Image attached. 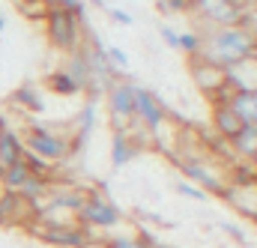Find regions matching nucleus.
Instances as JSON below:
<instances>
[{"mask_svg":"<svg viewBox=\"0 0 257 248\" xmlns=\"http://www.w3.org/2000/svg\"><path fill=\"white\" fill-rule=\"evenodd\" d=\"M206 63L218 66V69H230L233 63L257 57V30L254 27H209L206 33H200V54Z\"/></svg>","mask_w":257,"mask_h":248,"instance_id":"1","label":"nucleus"},{"mask_svg":"<svg viewBox=\"0 0 257 248\" xmlns=\"http://www.w3.org/2000/svg\"><path fill=\"white\" fill-rule=\"evenodd\" d=\"M18 135H21L24 150H30L33 156H39V159H45L51 165H63L72 156V135L57 132V129L39 123V120H27Z\"/></svg>","mask_w":257,"mask_h":248,"instance_id":"2","label":"nucleus"},{"mask_svg":"<svg viewBox=\"0 0 257 248\" xmlns=\"http://www.w3.org/2000/svg\"><path fill=\"white\" fill-rule=\"evenodd\" d=\"M42 21H45V36L57 51L72 54L84 45V24L78 21L75 12H69L63 6H48Z\"/></svg>","mask_w":257,"mask_h":248,"instance_id":"3","label":"nucleus"},{"mask_svg":"<svg viewBox=\"0 0 257 248\" xmlns=\"http://www.w3.org/2000/svg\"><path fill=\"white\" fill-rule=\"evenodd\" d=\"M78 224L87 227L90 233H93V230H105V233H111L114 227L123 224V212L117 209V203H114L105 191L90 188V191L84 194L81 209H78Z\"/></svg>","mask_w":257,"mask_h":248,"instance_id":"4","label":"nucleus"},{"mask_svg":"<svg viewBox=\"0 0 257 248\" xmlns=\"http://www.w3.org/2000/svg\"><path fill=\"white\" fill-rule=\"evenodd\" d=\"M27 233L30 236H39L48 248H90L96 242V236L81 227V224H63V227H42L36 221L27 224Z\"/></svg>","mask_w":257,"mask_h":248,"instance_id":"5","label":"nucleus"},{"mask_svg":"<svg viewBox=\"0 0 257 248\" xmlns=\"http://www.w3.org/2000/svg\"><path fill=\"white\" fill-rule=\"evenodd\" d=\"M135 87L138 84H132L128 78H117L114 84L105 87V99H108L114 132H126V126L135 123Z\"/></svg>","mask_w":257,"mask_h":248,"instance_id":"6","label":"nucleus"},{"mask_svg":"<svg viewBox=\"0 0 257 248\" xmlns=\"http://www.w3.org/2000/svg\"><path fill=\"white\" fill-rule=\"evenodd\" d=\"M189 12H197L209 27H233L245 15L242 0H192Z\"/></svg>","mask_w":257,"mask_h":248,"instance_id":"7","label":"nucleus"},{"mask_svg":"<svg viewBox=\"0 0 257 248\" xmlns=\"http://www.w3.org/2000/svg\"><path fill=\"white\" fill-rule=\"evenodd\" d=\"M168 114H171V111L165 108V102H162L153 90L135 87V120H138V126H144L150 135H156L162 126L171 120Z\"/></svg>","mask_w":257,"mask_h":248,"instance_id":"8","label":"nucleus"},{"mask_svg":"<svg viewBox=\"0 0 257 248\" xmlns=\"http://www.w3.org/2000/svg\"><path fill=\"white\" fill-rule=\"evenodd\" d=\"M177 162V168L183 171V177L194 183L197 188H203L206 194H224V188L227 183L221 180V174L218 171H212V165H206V162H200V159H174Z\"/></svg>","mask_w":257,"mask_h":248,"instance_id":"9","label":"nucleus"},{"mask_svg":"<svg viewBox=\"0 0 257 248\" xmlns=\"http://www.w3.org/2000/svg\"><path fill=\"white\" fill-rule=\"evenodd\" d=\"M33 221V206L18 194V191H6L0 194V227H27Z\"/></svg>","mask_w":257,"mask_h":248,"instance_id":"10","label":"nucleus"},{"mask_svg":"<svg viewBox=\"0 0 257 248\" xmlns=\"http://www.w3.org/2000/svg\"><path fill=\"white\" fill-rule=\"evenodd\" d=\"M24 159V144H21V135L15 126H9L6 120V111L0 108V168L6 165H15Z\"/></svg>","mask_w":257,"mask_h":248,"instance_id":"11","label":"nucleus"},{"mask_svg":"<svg viewBox=\"0 0 257 248\" xmlns=\"http://www.w3.org/2000/svg\"><path fill=\"white\" fill-rule=\"evenodd\" d=\"M96 114H99V96H87V102H84V108L78 114V129L72 135V153L87 147V141H90V135L96 129Z\"/></svg>","mask_w":257,"mask_h":248,"instance_id":"12","label":"nucleus"},{"mask_svg":"<svg viewBox=\"0 0 257 248\" xmlns=\"http://www.w3.org/2000/svg\"><path fill=\"white\" fill-rule=\"evenodd\" d=\"M9 105L12 108H18L21 114H27V117H36V114H42L45 111V96H42V90L36 87V84H21L12 96H9Z\"/></svg>","mask_w":257,"mask_h":248,"instance_id":"13","label":"nucleus"},{"mask_svg":"<svg viewBox=\"0 0 257 248\" xmlns=\"http://www.w3.org/2000/svg\"><path fill=\"white\" fill-rule=\"evenodd\" d=\"M192 75H194V81H197V87L206 96H215V90L224 84V69L206 63L203 57H192Z\"/></svg>","mask_w":257,"mask_h":248,"instance_id":"14","label":"nucleus"},{"mask_svg":"<svg viewBox=\"0 0 257 248\" xmlns=\"http://www.w3.org/2000/svg\"><path fill=\"white\" fill-rule=\"evenodd\" d=\"M224 81L239 93V90H257V57L233 63L230 69H224Z\"/></svg>","mask_w":257,"mask_h":248,"instance_id":"15","label":"nucleus"},{"mask_svg":"<svg viewBox=\"0 0 257 248\" xmlns=\"http://www.w3.org/2000/svg\"><path fill=\"white\" fill-rule=\"evenodd\" d=\"M230 144V153H233V159H242V162H254L257 156V126H245L227 141Z\"/></svg>","mask_w":257,"mask_h":248,"instance_id":"16","label":"nucleus"},{"mask_svg":"<svg viewBox=\"0 0 257 248\" xmlns=\"http://www.w3.org/2000/svg\"><path fill=\"white\" fill-rule=\"evenodd\" d=\"M141 150H144V147H141L138 141H132L126 132H114V141H111V165H114V168H126Z\"/></svg>","mask_w":257,"mask_h":248,"instance_id":"17","label":"nucleus"},{"mask_svg":"<svg viewBox=\"0 0 257 248\" xmlns=\"http://www.w3.org/2000/svg\"><path fill=\"white\" fill-rule=\"evenodd\" d=\"M230 108L239 117V123L257 126V90H239V93H233Z\"/></svg>","mask_w":257,"mask_h":248,"instance_id":"18","label":"nucleus"},{"mask_svg":"<svg viewBox=\"0 0 257 248\" xmlns=\"http://www.w3.org/2000/svg\"><path fill=\"white\" fill-rule=\"evenodd\" d=\"M212 126H215V135L224 138V141H230V138L242 129L239 117L233 114L230 105H212Z\"/></svg>","mask_w":257,"mask_h":248,"instance_id":"19","label":"nucleus"},{"mask_svg":"<svg viewBox=\"0 0 257 248\" xmlns=\"http://www.w3.org/2000/svg\"><path fill=\"white\" fill-rule=\"evenodd\" d=\"M27 177H30V171H27L24 162H15V165L0 168V186L6 188V191H18V188L24 186Z\"/></svg>","mask_w":257,"mask_h":248,"instance_id":"20","label":"nucleus"},{"mask_svg":"<svg viewBox=\"0 0 257 248\" xmlns=\"http://www.w3.org/2000/svg\"><path fill=\"white\" fill-rule=\"evenodd\" d=\"M156 242V236L153 233H147V230H138L135 236H105V248H150Z\"/></svg>","mask_w":257,"mask_h":248,"instance_id":"21","label":"nucleus"},{"mask_svg":"<svg viewBox=\"0 0 257 248\" xmlns=\"http://www.w3.org/2000/svg\"><path fill=\"white\" fill-rule=\"evenodd\" d=\"M45 87H48L51 93H57V96H78V93H81V90H78V84L66 75V69L51 72V75L45 78Z\"/></svg>","mask_w":257,"mask_h":248,"instance_id":"22","label":"nucleus"},{"mask_svg":"<svg viewBox=\"0 0 257 248\" xmlns=\"http://www.w3.org/2000/svg\"><path fill=\"white\" fill-rule=\"evenodd\" d=\"M177 51H183L189 57H197L200 54V33L197 30H183L180 39H177Z\"/></svg>","mask_w":257,"mask_h":248,"instance_id":"23","label":"nucleus"},{"mask_svg":"<svg viewBox=\"0 0 257 248\" xmlns=\"http://www.w3.org/2000/svg\"><path fill=\"white\" fill-rule=\"evenodd\" d=\"M174 188H177V194H183V197H189V200H200V203L209 197L203 188H197L194 183H189V180H177V183H174Z\"/></svg>","mask_w":257,"mask_h":248,"instance_id":"24","label":"nucleus"},{"mask_svg":"<svg viewBox=\"0 0 257 248\" xmlns=\"http://www.w3.org/2000/svg\"><path fill=\"white\" fill-rule=\"evenodd\" d=\"M105 57L111 60V66H114L117 72H128V57L120 45H105Z\"/></svg>","mask_w":257,"mask_h":248,"instance_id":"25","label":"nucleus"},{"mask_svg":"<svg viewBox=\"0 0 257 248\" xmlns=\"http://www.w3.org/2000/svg\"><path fill=\"white\" fill-rule=\"evenodd\" d=\"M18 9H21L24 18H36V21H42L45 12H48V6L42 0H24V3H18Z\"/></svg>","mask_w":257,"mask_h":248,"instance_id":"26","label":"nucleus"},{"mask_svg":"<svg viewBox=\"0 0 257 248\" xmlns=\"http://www.w3.org/2000/svg\"><path fill=\"white\" fill-rule=\"evenodd\" d=\"M218 227H221L227 236H233L236 242H242V245L248 242V230H245V227H239V224H233V221H218Z\"/></svg>","mask_w":257,"mask_h":248,"instance_id":"27","label":"nucleus"},{"mask_svg":"<svg viewBox=\"0 0 257 248\" xmlns=\"http://www.w3.org/2000/svg\"><path fill=\"white\" fill-rule=\"evenodd\" d=\"M159 36L165 39V45H168V48H177V39H180V33H177V30H174L168 21H162V24H159Z\"/></svg>","mask_w":257,"mask_h":248,"instance_id":"28","label":"nucleus"},{"mask_svg":"<svg viewBox=\"0 0 257 248\" xmlns=\"http://www.w3.org/2000/svg\"><path fill=\"white\" fill-rule=\"evenodd\" d=\"M105 12L117 21V24H123V27H128V24H135V18H132V12H126V9H117V6H105Z\"/></svg>","mask_w":257,"mask_h":248,"instance_id":"29","label":"nucleus"},{"mask_svg":"<svg viewBox=\"0 0 257 248\" xmlns=\"http://www.w3.org/2000/svg\"><path fill=\"white\" fill-rule=\"evenodd\" d=\"M90 3H93V6H99V9H105V6H108L105 0H90Z\"/></svg>","mask_w":257,"mask_h":248,"instance_id":"30","label":"nucleus"},{"mask_svg":"<svg viewBox=\"0 0 257 248\" xmlns=\"http://www.w3.org/2000/svg\"><path fill=\"white\" fill-rule=\"evenodd\" d=\"M6 30V18H3V12H0V33Z\"/></svg>","mask_w":257,"mask_h":248,"instance_id":"31","label":"nucleus"},{"mask_svg":"<svg viewBox=\"0 0 257 248\" xmlns=\"http://www.w3.org/2000/svg\"><path fill=\"white\" fill-rule=\"evenodd\" d=\"M42 3H45V6H57V0H42Z\"/></svg>","mask_w":257,"mask_h":248,"instance_id":"32","label":"nucleus"},{"mask_svg":"<svg viewBox=\"0 0 257 248\" xmlns=\"http://www.w3.org/2000/svg\"><path fill=\"white\" fill-rule=\"evenodd\" d=\"M177 3H186V6H192V0H177Z\"/></svg>","mask_w":257,"mask_h":248,"instance_id":"33","label":"nucleus"},{"mask_svg":"<svg viewBox=\"0 0 257 248\" xmlns=\"http://www.w3.org/2000/svg\"><path fill=\"white\" fill-rule=\"evenodd\" d=\"M251 165H254V168H257V156H254V162H251Z\"/></svg>","mask_w":257,"mask_h":248,"instance_id":"34","label":"nucleus"},{"mask_svg":"<svg viewBox=\"0 0 257 248\" xmlns=\"http://www.w3.org/2000/svg\"><path fill=\"white\" fill-rule=\"evenodd\" d=\"M0 194H3V186H0Z\"/></svg>","mask_w":257,"mask_h":248,"instance_id":"35","label":"nucleus"},{"mask_svg":"<svg viewBox=\"0 0 257 248\" xmlns=\"http://www.w3.org/2000/svg\"><path fill=\"white\" fill-rule=\"evenodd\" d=\"M221 248H224V245H221Z\"/></svg>","mask_w":257,"mask_h":248,"instance_id":"36","label":"nucleus"},{"mask_svg":"<svg viewBox=\"0 0 257 248\" xmlns=\"http://www.w3.org/2000/svg\"><path fill=\"white\" fill-rule=\"evenodd\" d=\"M245 248H248V245H245Z\"/></svg>","mask_w":257,"mask_h":248,"instance_id":"37","label":"nucleus"}]
</instances>
